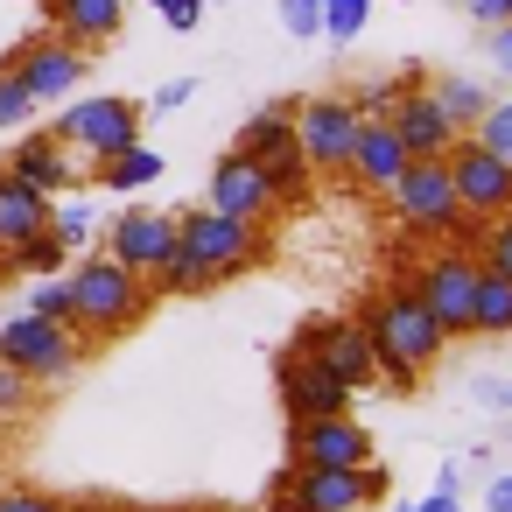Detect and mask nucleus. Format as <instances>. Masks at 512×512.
I'll list each match as a JSON object with an SVG mask.
<instances>
[{
    "mask_svg": "<svg viewBox=\"0 0 512 512\" xmlns=\"http://www.w3.org/2000/svg\"><path fill=\"white\" fill-rule=\"evenodd\" d=\"M358 323H365V337H372L379 379H393L400 393H414V386H421V372L449 351V330H442V323H435V309L421 302L414 274H393V281L358 309Z\"/></svg>",
    "mask_w": 512,
    "mask_h": 512,
    "instance_id": "1",
    "label": "nucleus"
},
{
    "mask_svg": "<svg viewBox=\"0 0 512 512\" xmlns=\"http://www.w3.org/2000/svg\"><path fill=\"white\" fill-rule=\"evenodd\" d=\"M260 260H267V225H239V218H218L204 204V211L176 218V260L155 274V288L162 295H204V288H218Z\"/></svg>",
    "mask_w": 512,
    "mask_h": 512,
    "instance_id": "2",
    "label": "nucleus"
},
{
    "mask_svg": "<svg viewBox=\"0 0 512 512\" xmlns=\"http://www.w3.org/2000/svg\"><path fill=\"white\" fill-rule=\"evenodd\" d=\"M155 302V288L141 274H127L113 253H92L71 267V330L85 337H120L127 323H141Z\"/></svg>",
    "mask_w": 512,
    "mask_h": 512,
    "instance_id": "3",
    "label": "nucleus"
},
{
    "mask_svg": "<svg viewBox=\"0 0 512 512\" xmlns=\"http://www.w3.org/2000/svg\"><path fill=\"white\" fill-rule=\"evenodd\" d=\"M141 120H148V106H134L120 92H99V99H64V113H57L50 134L99 169V162H113L127 148H141Z\"/></svg>",
    "mask_w": 512,
    "mask_h": 512,
    "instance_id": "4",
    "label": "nucleus"
},
{
    "mask_svg": "<svg viewBox=\"0 0 512 512\" xmlns=\"http://www.w3.org/2000/svg\"><path fill=\"white\" fill-rule=\"evenodd\" d=\"M78 358H85V344H78L71 323H50V316H36V309H22V316L0 323V365H15V372L36 379V386L71 379Z\"/></svg>",
    "mask_w": 512,
    "mask_h": 512,
    "instance_id": "5",
    "label": "nucleus"
},
{
    "mask_svg": "<svg viewBox=\"0 0 512 512\" xmlns=\"http://www.w3.org/2000/svg\"><path fill=\"white\" fill-rule=\"evenodd\" d=\"M274 498L288 512H358V505H379L386 498V470L365 463V470H316V463H288L274 477Z\"/></svg>",
    "mask_w": 512,
    "mask_h": 512,
    "instance_id": "6",
    "label": "nucleus"
},
{
    "mask_svg": "<svg viewBox=\"0 0 512 512\" xmlns=\"http://www.w3.org/2000/svg\"><path fill=\"white\" fill-rule=\"evenodd\" d=\"M393 197V218L407 232H435V239H463V204H456V183H449V162H407L400 183L386 190Z\"/></svg>",
    "mask_w": 512,
    "mask_h": 512,
    "instance_id": "7",
    "label": "nucleus"
},
{
    "mask_svg": "<svg viewBox=\"0 0 512 512\" xmlns=\"http://www.w3.org/2000/svg\"><path fill=\"white\" fill-rule=\"evenodd\" d=\"M358 127H365V120H358V106H351L344 92H316V99L295 106V148H302V162L323 169V176H344V169H351Z\"/></svg>",
    "mask_w": 512,
    "mask_h": 512,
    "instance_id": "8",
    "label": "nucleus"
},
{
    "mask_svg": "<svg viewBox=\"0 0 512 512\" xmlns=\"http://www.w3.org/2000/svg\"><path fill=\"white\" fill-rule=\"evenodd\" d=\"M288 344H302L330 379H344L351 393H365L372 379H379V358H372V337H365V323L358 316H316V323H302Z\"/></svg>",
    "mask_w": 512,
    "mask_h": 512,
    "instance_id": "9",
    "label": "nucleus"
},
{
    "mask_svg": "<svg viewBox=\"0 0 512 512\" xmlns=\"http://www.w3.org/2000/svg\"><path fill=\"white\" fill-rule=\"evenodd\" d=\"M449 183H456V204L470 225H491L512 211V162H498L491 148H477L470 134L449 148Z\"/></svg>",
    "mask_w": 512,
    "mask_h": 512,
    "instance_id": "10",
    "label": "nucleus"
},
{
    "mask_svg": "<svg viewBox=\"0 0 512 512\" xmlns=\"http://www.w3.org/2000/svg\"><path fill=\"white\" fill-rule=\"evenodd\" d=\"M386 127L400 134L407 162H449V148L463 141V134L449 127V113L435 106V92H428V78H421V71H407V85H400V106L386 113Z\"/></svg>",
    "mask_w": 512,
    "mask_h": 512,
    "instance_id": "11",
    "label": "nucleus"
},
{
    "mask_svg": "<svg viewBox=\"0 0 512 512\" xmlns=\"http://www.w3.org/2000/svg\"><path fill=\"white\" fill-rule=\"evenodd\" d=\"M274 386H281V407H288V421H323V414H351V386L344 379H330L302 344H281V358H274Z\"/></svg>",
    "mask_w": 512,
    "mask_h": 512,
    "instance_id": "12",
    "label": "nucleus"
},
{
    "mask_svg": "<svg viewBox=\"0 0 512 512\" xmlns=\"http://www.w3.org/2000/svg\"><path fill=\"white\" fill-rule=\"evenodd\" d=\"M288 463H316V470H365V463H372V428H358L351 414L288 421Z\"/></svg>",
    "mask_w": 512,
    "mask_h": 512,
    "instance_id": "13",
    "label": "nucleus"
},
{
    "mask_svg": "<svg viewBox=\"0 0 512 512\" xmlns=\"http://www.w3.org/2000/svg\"><path fill=\"white\" fill-rule=\"evenodd\" d=\"M477 253H463V246H449V253H435L421 274H414V288H421V302L435 309V323L456 337V330H470V302H477Z\"/></svg>",
    "mask_w": 512,
    "mask_h": 512,
    "instance_id": "14",
    "label": "nucleus"
},
{
    "mask_svg": "<svg viewBox=\"0 0 512 512\" xmlns=\"http://www.w3.org/2000/svg\"><path fill=\"white\" fill-rule=\"evenodd\" d=\"M85 64H92V57H85V50H71V43H57L50 29H43V36H29V43L8 57V71L29 85V99H36V106H43V99H71V92L85 85Z\"/></svg>",
    "mask_w": 512,
    "mask_h": 512,
    "instance_id": "15",
    "label": "nucleus"
},
{
    "mask_svg": "<svg viewBox=\"0 0 512 512\" xmlns=\"http://www.w3.org/2000/svg\"><path fill=\"white\" fill-rule=\"evenodd\" d=\"M218 218H239V225H267L281 204H274V190H267V169L260 162H246L239 148H225L218 162H211V197H204Z\"/></svg>",
    "mask_w": 512,
    "mask_h": 512,
    "instance_id": "16",
    "label": "nucleus"
},
{
    "mask_svg": "<svg viewBox=\"0 0 512 512\" xmlns=\"http://www.w3.org/2000/svg\"><path fill=\"white\" fill-rule=\"evenodd\" d=\"M106 253H113L127 274L155 281V274L176 260V218H169V211H120L113 232H106Z\"/></svg>",
    "mask_w": 512,
    "mask_h": 512,
    "instance_id": "17",
    "label": "nucleus"
},
{
    "mask_svg": "<svg viewBox=\"0 0 512 512\" xmlns=\"http://www.w3.org/2000/svg\"><path fill=\"white\" fill-rule=\"evenodd\" d=\"M43 22H50L57 43L92 57V50H106L127 29V0H43Z\"/></svg>",
    "mask_w": 512,
    "mask_h": 512,
    "instance_id": "18",
    "label": "nucleus"
},
{
    "mask_svg": "<svg viewBox=\"0 0 512 512\" xmlns=\"http://www.w3.org/2000/svg\"><path fill=\"white\" fill-rule=\"evenodd\" d=\"M400 169H407L400 134H393L386 120H365V127H358V141H351V169H344V183H351V190H393V183H400Z\"/></svg>",
    "mask_w": 512,
    "mask_h": 512,
    "instance_id": "19",
    "label": "nucleus"
},
{
    "mask_svg": "<svg viewBox=\"0 0 512 512\" xmlns=\"http://www.w3.org/2000/svg\"><path fill=\"white\" fill-rule=\"evenodd\" d=\"M8 176H22V183L43 190V197H57V190L78 183V162H71V148H64L57 134H22L15 155H8Z\"/></svg>",
    "mask_w": 512,
    "mask_h": 512,
    "instance_id": "20",
    "label": "nucleus"
},
{
    "mask_svg": "<svg viewBox=\"0 0 512 512\" xmlns=\"http://www.w3.org/2000/svg\"><path fill=\"white\" fill-rule=\"evenodd\" d=\"M50 197L43 190H29L22 176H8L0 169V253H15V246H29L36 232H50Z\"/></svg>",
    "mask_w": 512,
    "mask_h": 512,
    "instance_id": "21",
    "label": "nucleus"
},
{
    "mask_svg": "<svg viewBox=\"0 0 512 512\" xmlns=\"http://www.w3.org/2000/svg\"><path fill=\"white\" fill-rule=\"evenodd\" d=\"M246 162H267V155H281V148H295V106L281 99V106H260L246 127H239V141H232Z\"/></svg>",
    "mask_w": 512,
    "mask_h": 512,
    "instance_id": "22",
    "label": "nucleus"
},
{
    "mask_svg": "<svg viewBox=\"0 0 512 512\" xmlns=\"http://www.w3.org/2000/svg\"><path fill=\"white\" fill-rule=\"evenodd\" d=\"M428 92H435V106L449 113V127H456V134H470V127L484 120V106H491V92H484L477 78H463V71H442V78H428Z\"/></svg>",
    "mask_w": 512,
    "mask_h": 512,
    "instance_id": "23",
    "label": "nucleus"
},
{
    "mask_svg": "<svg viewBox=\"0 0 512 512\" xmlns=\"http://www.w3.org/2000/svg\"><path fill=\"white\" fill-rule=\"evenodd\" d=\"M162 169H169V162H162V148H148V141H141V148H127V155L99 162V183H106L113 197H127V190H148V183H162Z\"/></svg>",
    "mask_w": 512,
    "mask_h": 512,
    "instance_id": "24",
    "label": "nucleus"
},
{
    "mask_svg": "<svg viewBox=\"0 0 512 512\" xmlns=\"http://www.w3.org/2000/svg\"><path fill=\"white\" fill-rule=\"evenodd\" d=\"M470 337H512V281H498V274H477Z\"/></svg>",
    "mask_w": 512,
    "mask_h": 512,
    "instance_id": "25",
    "label": "nucleus"
},
{
    "mask_svg": "<svg viewBox=\"0 0 512 512\" xmlns=\"http://www.w3.org/2000/svg\"><path fill=\"white\" fill-rule=\"evenodd\" d=\"M64 267H71V246H64L57 232H36L29 246L0 253V274H36V281H50V274H64Z\"/></svg>",
    "mask_w": 512,
    "mask_h": 512,
    "instance_id": "26",
    "label": "nucleus"
},
{
    "mask_svg": "<svg viewBox=\"0 0 512 512\" xmlns=\"http://www.w3.org/2000/svg\"><path fill=\"white\" fill-rule=\"evenodd\" d=\"M260 169H267V190H274V204H281V211L309 197V176H316V169L302 162V148H281V155H267Z\"/></svg>",
    "mask_w": 512,
    "mask_h": 512,
    "instance_id": "27",
    "label": "nucleus"
},
{
    "mask_svg": "<svg viewBox=\"0 0 512 512\" xmlns=\"http://www.w3.org/2000/svg\"><path fill=\"white\" fill-rule=\"evenodd\" d=\"M470 253H477V267H484V274L512 281V211H505V218H491V225L477 232V246H470Z\"/></svg>",
    "mask_w": 512,
    "mask_h": 512,
    "instance_id": "28",
    "label": "nucleus"
},
{
    "mask_svg": "<svg viewBox=\"0 0 512 512\" xmlns=\"http://www.w3.org/2000/svg\"><path fill=\"white\" fill-rule=\"evenodd\" d=\"M470 141H477V148H491L498 162H512V99H491V106H484V120L470 127Z\"/></svg>",
    "mask_w": 512,
    "mask_h": 512,
    "instance_id": "29",
    "label": "nucleus"
},
{
    "mask_svg": "<svg viewBox=\"0 0 512 512\" xmlns=\"http://www.w3.org/2000/svg\"><path fill=\"white\" fill-rule=\"evenodd\" d=\"M365 22H372V0H323V36L330 43H351Z\"/></svg>",
    "mask_w": 512,
    "mask_h": 512,
    "instance_id": "30",
    "label": "nucleus"
},
{
    "mask_svg": "<svg viewBox=\"0 0 512 512\" xmlns=\"http://www.w3.org/2000/svg\"><path fill=\"white\" fill-rule=\"evenodd\" d=\"M29 113H36V99H29V85H22V78H15L8 64H0V134H15V127H22Z\"/></svg>",
    "mask_w": 512,
    "mask_h": 512,
    "instance_id": "31",
    "label": "nucleus"
},
{
    "mask_svg": "<svg viewBox=\"0 0 512 512\" xmlns=\"http://www.w3.org/2000/svg\"><path fill=\"white\" fill-rule=\"evenodd\" d=\"M400 85H407V78H379V85H358V92H351L358 120H386V113L400 106Z\"/></svg>",
    "mask_w": 512,
    "mask_h": 512,
    "instance_id": "32",
    "label": "nucleus"
},
{
    "mask_svg": "<svg viewBox=\"0 0 512 512\" xmlns=\"http://www.w3.org/2000/svg\"><path fill=\"white\" fill-rule=\"evenodd\" d=\"M29 309H36V316H50V323H71V274H50V281H36Z\"/></svg>",
    "mask_w": 512,
    "mask_h": 512,
    "instance_id": "33",
    "label": "nucleus"
},
{
    "mask_svg": "<svg viewBox=\"0 0 512 512\" xmlns=\"http://www.w3.org/2000/svg\"><path fill=\"white\" fill-rule=\"evenodd\" d=\"M281 29L288 36H323V0H281Z\"/></svg>",
    "mask_w": 512,
    "mask_h": 512,
    "instance_id": "34",
    "label": "nucleus"
},
{
    "mask_svg": "<svg viewBox=\"0 0 512 512\" xmlns=\"http://www.w3.org/2000/svg\"><path fill=\"white\" fill-rule=\"evenodd\" d=\"M0 512H64V498L36 491V484H15V491H0Z\"/></svg>",
    "mask_w": 512,
    "mask_h": 512,
    "instance_id": "35",
    "label": "nucleus"
},
{
    "mask_svg": "<svg viewBox=\"0 0 512 512\" xmlns=\"http://www.w3.org/2000/svg\"><path fill=\"white\" fill-rule=\"evenodd\" d=\"M36 400V379H22L15 365H0V421H8V414H22Z\"/></svg>",
    "mask_w": 512,
    "mask_h": 512,
    "instance_id": "36",
    "label": "nucleus"
},
{
    "mask_svg": "<svg viewBox=\"0 0 512 512\" xmlns=\"http://www.w3.org/2000/svg\"><path fill=\"white\" fill-rule=\"evenodd\" d=\"M50 232H57L64 246H85V239H92V211H85V204H64V211H50Z\"/></svg>",
    "mask_w": 512,
    "mask_h": 512,
    "instance_id": "37",
    "label": "nucleus"
},
{
    "mask_svg": "<svg viewBox=\"0 0 512 512\" xmlns=\"http://www.w3.org/2000/svg\"><path fill=\"white\" fill-rule=\"evenodd\" d=\"M148 8H155V15H162L176 36H190V29L204 22V0H148Z\"/></svg>",
    "mask_w": 512,
    "mask_h": 512,
    "instance_id": "38",
    "label": "nucleus"
},
{
    "mask_svg": "<svg viewBox=\"0 0 512 512\" xmlns=\"http://www.w3.org/2000/svg\"><path fill=\"white\" fill-rule=\"evenodd\" d=\"M463 15L484 22V29H505L512 22V0H463Z\"/></svg>",
    "mask_w": 512,
    "mask_h": 512,
    "instance_id": "39",
    "label": "nucleus"
},
{
    "mask_svg": "<svg viewBox=\"0 0 512 512\" xmlns=\"http://www.w3.org/2000/svg\"><path fill=\"white\" fill-rule=\"evenodd\" d=\"M197 99V78H169L162 92H155V113H176V106H190Z\"/></svg>",
    "mask_w": 512,
    "mask_h": 512,
    "instance_id": "40",
    "label": "nucleus"
},
{
    "mask_svg": "<svg viewBox=\"0 0 512 512\" xmlns=\"http://www.w3.org/2000/svg\"><path fill=\"white\" fill-rule=\"evenodd\" d=\"M491 64L512 78V22H505V29H491Z\"/></svg>",
    "mask_w": 512,
    "mask_h": 512,
    "instance_id": "41",
    "label": "nucleus"
},
{
    "mask_svg": "<svg viewBox=\"0 0 512 512\" xmlns=\"http://www.w3.org/2000/svg\"><path fill=\"white\" fill-rule=\"evenodd\" d=\"M477 400H491V407H512V386H505V379H477Z\"/></svg>",
    "mask_w": 512,
    "mask_h": 512,
    "instance_id": "42",
    "label": "nucleus"
},
{
    "mask_svg": "<svg viewBox=\"0 0 512 512\" xmlns=\"http://www.w3.org/2000/svg\"><path fill=\"white\" fill-rule=\"evenodd\" d=\"M484 505H491V512H512V470H505V477L484 491Z\"/></svg>",
    "mask_w": 512,
    "mask_h": 512,
    "instance_id": "43",
    "label": "nucleus"
},
{
    "mask_svg": "<svg viewBox=\"0 0 512 512\" xmlns=\"http://www.w3.org/2000/svg\"><path fill=\"white\" fill-rule=\"evenodd\" d=\"M64 512H120V505H99V498H78V505H64Z\"/></svg>",
    "mask_w": 512,
    "mask_h": 512,
    "instance_id": "44",
    "label": "nucleus"
},
{
    "mask_svg": "<svg viewBox=\"0 0 512 512\" xmlns=\"http://www.w3.org/2000/svg\"><path fill=\"white\" fill-rule=\"evenodd\" d=\"M127 512H176V505H127Z\"/></svg>",
    "mask_w": 512,
    "mask_h": 512,
    "instance_id": "45",
    "label": "nucleus"
},
{
    "mask_svg": "<svg viewBox=\"0 0 512 512\" xmlns=\"http://www.w3.org/2000/svg\"><path fill=\"white\" fill-rule=\"evenodd\" d=\"M393 512H421V505H393Z\"/></svg>",
    "mask_w": 512,
    "mask_h": 512,
    "instance_id": "46",
    "label": "nucleus"
},
{
    "mask_svg": "<svg viewBox=\"0 0 512 512\" xmlns=\"http://www.w3.org/2000/svg\"><path fill=\"white\" fill-rule=\"evenodd\" d=\"M267 512H288V505H281V498H274V505H267Z\"/></svg>",
    "mask_w": 512,
    "mask_h": 512,
    "instance_id": "47",
    "label": "nucleus"
}]
</instances>
